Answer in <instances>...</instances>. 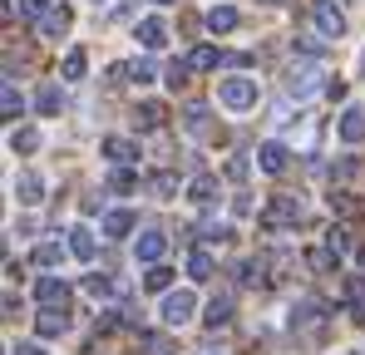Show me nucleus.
Wrapping results in <instances>:
<instances>
[{
	"label": "nucleus",
	"mask_w": 365,
	"mask_h": 355,
	"mask_svg": "<svg viewBox=\"0 0 365 355\" xmlns=\"http://www.w3.org/2000/svg\"><path fill=\"white\" fill-rule=\"evenodd\" d=\"M212 272H217L212 252H207V247H192V252H187V277H192V282H207Z\"/></svg>",
	"instance_id": "nucleus-18"
},
{
	"label": "nucleus",
	"mask_w": 365,
	"mask_h": 355,
	"mask_svg": "<svg viewBox=\"0 0 365 355\" xmlns=\"http://www.w3.org/2000/svg\"><path fill=\"white\" fill-rule=\"evenodd\" d=\"M356 257H361V267H365V247H361V252H356Z\"/></svg>",
	"instance_id": "nucleus-44"
},
{
	"label": "nucleus",
	"mask_w": 365,
	"mask_h": 355,
	"mask_svg": "<svg viewBox=\"0 0 365 355\" xmlns=\"http://www.w3.org/2000/svg\"><path fill=\"white\" fill-rule=\"evenodd\" d=\"M20 10H25V15H30V20H40V15H45V10H50V0H20Z\"/></svg>",
	"instance_id": "nucleus-40"
},
{
	"label": "nucleus",
	"mask_w": 365,
	"mask_h": 355,
	"mask_svg": "<svg viewBox=\"0 0 365 355\" xmlns=\"http://www.w3.org/2000/svg\"><path fill=\"white\" fill-rule=\"evenodd\" d=\"M104 158H109L114 168H128V163H138V143L123 138V133H109V138H104Z\"/></svg>",
	"instance_id": "nucleus-8"
},
{
	"label": "nucleus",
	"mask_w": 365,
	"mask_h": 355,
	"mask_svg": "<svg viewBox=\"0 0 365 355\" xmlns=\"http://www.w3.org/2000/svg\"><path fill=\"white\" fill-rule=\"evenodd\" d=\"M163 252H168V237H163V232H143L138 242H133V257H138L143 267H158Z\"/></svg>",
	"instance_id": "nucleus-9"
},
{
	"label": "nucleus",
	"mask_w": 365,
	"mask_h": 355,
	"mask_svg": "<svg viewBox=\"0 0 365 355\" xmlns=\"http://www.w3.org/2000/svg\"><path fill=\"white\" fill-rule=\"evenodd\" d=\"M35 331L45 336V341H55L69 331V306H40V316H35Z\"/></svg>",
	"instance_id": "nucleus-6"
},
{
	"label": "nucleus",
	"mask_w": 365,
	"mask_h": 355,
	"mask_svg": "<svg viewBox=\"0 0 365 355\" xmlns=\"http://www.w3.org/2000/svg\"><path fill=\"white\" fill-rule=\"evenodd\" d=\"M138 45H143L148 55L163 50V45H168V25H163L158 15H143V20H138Z\"/></svg>",
	"instance_id": "nucleus-10"
},
{
	"label": "nucleus",
	"mask_w": 365,
	"mask_h": 355,
	"mask_svg": "<svg viewBox=\"0 0 365 355\" xmlns=\"http://www.w3.org/2000/svg\"><path fill=\"white\" fill-rule=\"evenodd\" d=\"M128 74H133V84H153V79H158L153 59H133V64H128Z\"/></svg>",
	"instance_id": "nucleus-36"
},
{
	"label": "nucleus",
	"mask_w": 365,
	"mask_h": 355,
	"mask_svg": "<svg viewBox=\"0 0 365 355\" xmlns=\"http://www.w3.org/2000/svg\"><path fill=\"white\" fill-rule=\"evenodd\" d=\"M35 30H40L45 40H60L64 30H69V10H64V5H50V10L35 20Z\"/></svg>",
	"instance_id": "nucleus-14"
},
{
	"label": "nucleus",
	"mask_w": 365,
	"mask_h": 355,
	"mask_svg": "<svg viewBox=\"0 0 365 355\" xmlns=\"http://www.w3.org/2000/svg\"><path fill=\"white\" fill-rule=\"evenodd\" d=\"M227 178L242 182V178H247V158H232V163H227Z\"/></svg>",
	"instance_id": "nucleus-41"
},
{
	"label": "nucleus",
	"mask_w": 365,
	"mask_h": 355,
	"mask_svg": "<svg viewBox=\"0 0 365 355\" xmlns=\"http://www.w3.org/2000/svg\"><path fill=\"white\" fill-rule=\"evenodd\" d=\"M84 64H89V55H84V50H69V55H64V64H60V74H64V79H84Z\"/></svg>",
	"instance_id": "nucleus-32"
},
{
	"label": "nucleus",
	"mask_w": 365,
	"mask_h": 355,
	"mask_svg": "<svg viewBox=\"0 0 365 355\" xmlns=\"http://www.w3.org/2000/svg\"><path fill=\"white\" fill-rule=\"evenodd\" d=\"M336 128H341V143H365V109H356V104H351V109L341 114V123H336Z\"/></svg>",
	"instance_id": "nucleus-16"
},
{
	"label": "nucleus",
	"mask_w": 365,
	"mask_h": 355,
	"mask_svg": "<svg viewBox=\"0 0 365 355\" xmlns=\"http://www.w3.org/2000/svg\"><path fill=\"white\" fill-rule=\"evenodd\" d=\"M10 148H15V153H35V148H40V128H15V133H10Z\"/></svg>",
	"instance_id": "nucleus-29"
},
{
	"label": "nucleus",
	"mask_w": 365,
	"mask_h": 355,
	"mask_svg": "<svg viewBox=\"0 0 365 355\" xmlns=\"http://www.w3.org/2000/svg\"><path fill=\"white\" fill-rule=\"evenodd\" d=\"M321 89V59H297L292 69H287V94L292 99H306V94H316Z\"/></svg>",
	"instance_id": "nucleus-2"
},
{
	"label": "nucleus",
	"mask_w": 365,
	"mask_h": 355,
	"mask_svg": "<svg viewBox=\"0 0 365 355\" xmlns=\"http://www.w3.org/2000/svg\"><path fill=\"white\" fill-rule=\"evenodd\" d=\"M10 355H45V346H35V341H30V346H15Z\"/></svg>",
	"instance_id": "nucleus-43"
},
{
	"label": "nucleus",
	"mask_w": 365,
	"mask_h": 355,
	"mask_svg": "<svg viewBox=\"0 0 365 355\" xmlns=\"http://www.w3.org/2000/svg\"><path fill=\"white\" fill-rule=\"evenodd\" d=\"M84 292H89V296H109V292H114V282L99 277V272H89V277H84Z\"/></svg>",
	"instance_id": "nucleus-37"
},
{
	"label": "nucleus",
	"mask_w": 365,
	"mask_h": 355,
	"mask_svg": "<svg viewBox=\"0 0 365 355\" xmlns=\"http://www.w3.org/2000/svg\"><path fill=\"white\" fill-rule=\"evenodd\" d=\"M187 74H192V64H187V59H173V64H168V74H163V79H168V84H173V89H178V84H187Z\"/></svg>",
	"instance_id": "nucleus-38"
},
{
	"label": "nucleus",
	"mask_w": 365,
	"mask_h": 355,
	"mask_svg": "<svg viewBox=\"0 0 365 355\" xmlns=\"http://www.w3.org/2000/svg\"><path fill=\"white\" fill-rule=\"evenodd\" d=\"M311 20H316V35H326V40L346 35V15H341L336 0H311Z\"/></svg>",
	"instance_id": "nucleus-4"
},
{
	"label": "nucleus",
	"mask_w": 365,
	"mask_h": 355,
	"mask_svg": "<svg viewBox=\"0 0 365 355\" xmlns=\"http://www.w3.org/2000/svg\"><path fill=\"white\" fill-rule=\"evenodd\" d=\"M182 128H187L192 138H207V133H212V114H207V104H187V109H182Z\"/></svg>",
	"instance_id": "nucleus-17"
},
{
	"label": "nucleus",
	"mask_w": 365,
	"mask_h": 355,
	"mask_svg": "<svg viewBox=\"0 0 365 355\" xmlns=\"http://www.w3.org/2000/svg\"><path fill=\"white\" fill-rule=\"evenodd\" d=\"M148 187H153L158 197H173V192H178V173H168V168H163V173L148 178Z\"/></svg>",
	"instance_id": "nucleus-35"
},
{
	"label": "nucleus",
	"mask_w": 365,
	"mask_h": 355,
	"mask_svg": "<svg viewBox=\"0 0 365 355\" xmlns=\"http://www.w3.org/2000/svg\"><path fill=\"white\" fill-rule=\"evenodd\" d=\"M326 247L346 257V252H351V232H346V227H331V232H326Z\"/></svg>",
	"instance_id": "nucleus-39"
},
{
	"label": "nucleus",
	"mask_w": 365,
	"mask_h": 355,
	"mask_svg": "<svg viewBox=\"0 0 365 355\" xmlns=\"http://www.w3.org/2000/svg\"><path fill=\"white\" fill-rule=\"evenodd\" d=\"M341 296H346L351 316H356V321H365V272H361V277H346V287H341Z\"/></svg>",
	"instance_id": "nucleus-19"
},
{
	"label": "nucleus",
	"mask_w": 365,
	"mask_h": 355,
	"mask_svg": "<svg viewBox=\"0 0 365 355\" xmlns=\"http://www.w3.org/2000/svg\"><path fill=\"white\" fill-rule=\"evenodd\" d=\"M272 5H282V0H272Z\"/></svg>",
	"instance_id": "nucleus-47"
},
{
	"label": "nucleus",
	"mask_w": 365,
	"mask_h": 355,
	"mask_svg": "<svg viewBox=\"0 0 365 355\" xmlns=\"http://www.w3.org/2000/svg\"><path fill=\"white\" fill-rule=\"evenodd\" d=\"M158 5H173V0H158Z\"/></svg>",
	"instance_id": "nucleus-45"
},
{
	"label": "nucleus",
	"mask_w": 365,
	"mask_h": 355,
	"mask_svg": "<svg viewBox=\"0 0 365 355\" xmlns=\"http://www.w3.org/2000/svg\"><path fill=\"white\" fill-rule=\"evenodd\" d=\"M15 197H20L25 207H40V202H45V178L40 173H20L15 178Z\"/></svg>",
	"instance_id": "nucleus-13"
},
{
	"label": "nucleus",
	"mask_w": 365,
	"mask_h": 355,
	"mask_svg": "<svg viewBox=\"0 0 365 355\" xmlns=\"http://www.w3.org/2000/svg\"><path fill=\"white\" fill-rule=\"evenodd\" d=\"M262 222H267V227H292V222H302V197L277 192V197L262 207Z\"/></svg>",
	"instance_id": "nucleus-3"
},
{
	"label": "nucleus",
	"mask_w": 365,
	"mask_h": 355,
	"mask_svg": "<svg viewBox=\"0 0 365 355\" xmlns=\"http://www.w3.org/2000/svg\"><path fill=\"white\" fill-rule=\"evenodd\" d=\"M94 5H104V0H94Z\"/></svg>",
	"instance_id": "nucleus-46"
},
{
	"label": "nucleus",
	"mask_w": 365,
	"mask_h": 355,
	"mask_svg": "<svg viewBox=\"0 0 365 355\" xmlns=\"http://www.w3.org/2000/svg\"><path fill=\"white\" fill-rule=\"evenodd\" d=\"M143 287H148V292H173V272H168V267H163V262H158V267H148V277H143Z\"/></svg>",
	"instance_id": "nucleus-28"
},
{
	"label": "nucleus",
	"mask_w": 365,
	"mask_h": 355,
	"mask_svg": "<svg viewBox=\"0 0 365 355\" xmlns=\"http://www.w3.org/2000/svg\"><path fill=\"white\" fill-rule=\"evenodd\" d=\"M0 114L10 118V123H15V118L25 114V99H20V89H15L10 79H5V89H0Z\"/></svg>",
	"instance_id": "nucleus-23"
},
{
	"label": "nucleus",
	"mask_w": 365,
	"mask_h": 355,
	"mask_svg": "<svg viewBox=\"0 0 365 355\" xmlns=\"http://www.w3.org/2000/svg\"><path fill=\"white\" fill-rule=\"evenodd\" d=\"M306 262H311V272H336V267H341V252H331V247H311Z\"/></svg>",
	"instance_id": "nucleus-27"
},
{
	"label": "nucleus",
	"mask_w": 365,
	"mask_h": 355,
	"mask_svg": "<svg viewBox=\"0 0 365 355\" xmlns=\"http://www.w3.org/2000/svg\"><path fill=\"white\" fill-rule=\"evenodd\" d=\"M35 109H40V114H60L64 109V94H60V84H45V89H40V94H35Z\"/></svg>",
	"instance_id": "nucleus-25"
},
{
	"label": "nucleus",
	"mask_w": 365,
	"mask_h": 355,
	"mask_svg": "<svg viewBox=\"0 0 365 355\" xmlns=\"http://www.w3.org/2000/svg\"><path fill=\"white\" fill-rule=\"evenodd\" d=\"M321 316H326V301H316V296H302V301L292 306V326H311V331H321Z\"/></svg>",
	"instance_id": "nucleus-12"
},
{
	"label": "nucleus",
	"mask_w": 365,
	"mask_h": 355,
	"mask_svg": "<svg viewBox=\"0 0 365 355\" xmlns=\"http://www.w3.org/2000/svg\"><path fill=\"white\" fill-rule=\"evenodd\" d=\"M356 173V158H346V163H336V168H331V178H351Z\"/></svg>",
	"instance_id": "nucleus-42"
},
{
	"label": "nucleus",
	"mask_w": 365,
	"mask_h": 355,
	"mask_svg": "<svg viewBox=\"0 0 365 355\" xmlns=\"http://www.w3.org/2000/svg\"><path fill=\"white\" fill-rule=\"evenodd\" d=\"M202 20H207V30H212V35H227V30H237V10H232V5H212Z\"/></svg>",
	"instance_id": "nucleus-21"
},
{
	"label": "nucleus",
	"mask_w": 365,
	"mask_h": 355,
	"mask_svg": "<svg viewBox=\"0 0 365 355\" xmlns=\"http://www.w3.org/2000/svg\"><path fill=\"white\" fill-rule=\"evenodd\" d=\"M128 232H133V212H123V207L104 212V237H128Z\"/></svg>",
	"instance_id": "nucleus-24"
},
{
	"label": "nucleus",
	"mask_w": 365,
	"mask_h": 355,
	"mask_svg": "<svg viewBox=\"0 0 365 355\" xmlns=\"http://www.w3.org/2000/svg\"><path fill=\"white\" fill-rule=\"evenodd\" d=\"M297 50H302L306 59H326L331 45H326V35H297Z\"/></svg>",
	"instance_id": "nucleus-31"
},
{
	"label": "nucleus",
	"mask_w": 365,
	"mask_h": 355,
	"mask_svg": "<svg viewBox=\"0 0 365 355\" xmlns=\"http://www.w3.org/2000/svg\"><path fill=\"white\" fill-rule=\"evenodd\" d=\"M287 158H292L287 143H277V138L257 143V168H262V173H287Z\"/></svg>",
	"instance_id": "nucleus-7"
},
{
	"label": "nucleus",
	"mask_w": 365,
	"mask_h": 355,
	"mask_svg": "<svg viewBox=\"0 0 365 355\" xmlns=\"http://www.w3.org/2000/svg\"><path fill=\"white\" fill-rule=\"evenodd\" d=\"M69 252L79 257V262H94V252H99V242L89 227H69Z\"/></svg>",
	"instance_id": "nucleus-20"
},
{
	"label": "nucleus",
	"mask_w": 365,
	"mask_h": 355,
	"mask_svg": "<svg viewBox=\"0 0 365 355\" xmlns=\"http://www.w3.org/2000/svg\"><path fill=\"white\" fill-rule=\"evenodd\" d=\"M187 64H192V69H217V64H222V50H212V45H197V50L187 55Z\"/></svg>",
	"instance_id": "nucleus-30"
},
{
	"label": "nucleus",
	"mask_w": 365,
	"mask_h": 355,
	"mask_svg": "<svg viewBox=\"0 0 365 355\" xmlns=\"http://www.w3.org/2000/svg\"><path fill=\"white\" fill-rule=\"evenodd\" d=\"M192 311H197V296L182 287V292L163 296V311H158V316H163V326H187V321H192Z\"/></svg>",
	"instance_id": "nucleus-5"
},
{
	"label": "nucleus",
	"mask_w": 365,
	"mask_h": 355,
	"mask_svg": "<svg viewBox=\"0 0 365 355\" xmlns=\"http://www.w3.org/2000/svg\"><path fill=\"white\" fill-rule=\"evenodd\" d=\"M217 99L232 109V114H247L252 104H257V79H247V74H232V79H217Z\"/></svg>",
	"instance_id": "nucleus-1"
},
{
	"label": "nucleus",
	"mask_w": 365,
	"mask_h": 355,
	"mask_svg": "<svg viewBox=\"0 0 365 355\" xmlns=\"http://www.w3.org/2000/svg\"><path fill=\"white\" fill-rule=\"evenodd\" d=\"M202 321H207V331H217V326H232V296H212Z\"/></svg>",
	"instance_id": "nucleus-22"
},
{
	"label": "nucleus",
	"mask_w": 365,
	"mask_h": 355,
	"mask_svg": "<svg viewBox=\"0 0 365 355\" xmlns=\"http://www.w3.org/2000/svg\"><path fill=\"white\" fill-rule=\"evenodd\" d=\"M187 202L212 207V202H217V178H212V173H197L192 182H187Z\"/></svg>",
	"instance_id": "nucleus-15"
},
{
	"label": "nucleus",
	"mask_w": 365,
	"mask_h": 355,
	"mask_svg": "<svg viewBox=\"0 0 365 355\" xmlns=\"http://www.w3.org/2000/svg\"><path fill=\"white\" fill-rule=\"evenodd\" d=\"M163 118H168V109H163V104H153V99H148V104H138V128H143V133L163 128Z\"/></svg>",
	"instance_id": "nucleus-26"
},
{
	"label": "nucleus",
	"mask_w": 365,
	"mask_h": 355,
	"mask_svg": "<svg viewBox=\"0 0 365 355\" xmlns=\"http://www.w3.org/2000/svg\"><path fill=\"white\" fill-rule=\"evenodd\" d=\"M346 355H351V351H346Z\"/></svg>",
	"instance_id": "nucleus-48"
},
{
	"label": "nucleus",
	"mask_w": 365,
	"mask_h": 355,
	"mask_svg": "<svg viewBox=\"0 0 365 355\" xmlns=\"http://www.w3.org/2000/svg\"><path fill=\"white\" fill-rule=\"evenodd\" d=\"M60 257H64L60 242H40L35 247V267H60Z\"/></svg>",
	"instance_id": "nucleus-33"
},
{
	"label": "nucleus",
	"mask_w": 365,
	"mask_h": 355,
	"mask_svg": "<svg viewBox=\"0 0 365 355\" xmlns=\"http://www.w3.org/2000/svg\"><path fill=\"white\" fill-rule=\"evenodd\" d=\"M133 187H138V173L133 168H114L109 173V192H133Z\"/></svg>",
	"instance_id": "nucleus-34"
},
{
	"label": "nucleus",
	"mask_w": 365,
	"mask_h": 355,
	"mask_svg": "<svg viewBox=\"0 0 365 355\" xmlns=\"http://www.w3.org/2000/svg\"><path fill=\"white\" fill-rule=\"evenodd\" d=\"M35 296H40V306H69V282L64 277H40Z\"/></svg>",
	"instance_id": "nucleus-11"
}]
</instances>
